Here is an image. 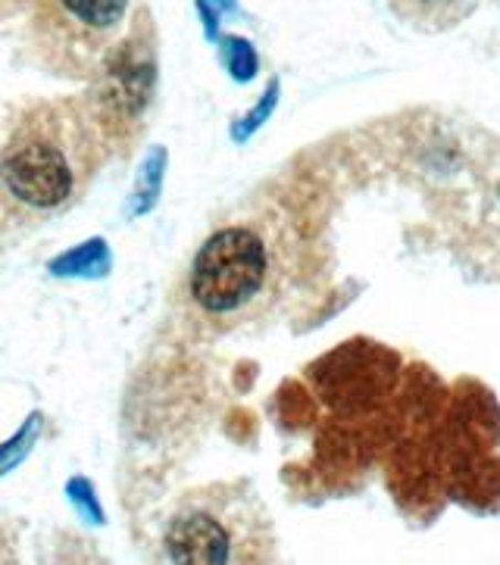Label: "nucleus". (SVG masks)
Instances as JSON below:
<instances>
[{
    "label": "nucleus",
    "mask_w": 500,
    "mask_h": 565,
    "mask_svg": "<svg viewBox=\"0 0 500 565\" xmlns=\"http://www.w3.org/2000/svg\"><path fill=\"white\" fill-rule=\"evenodd\" d=\"M63 17L88 35H110L126 19L129 0H56Z\"/></svg>",
    "instance_id": "5"
},
{
    "label": "nucleus",
    "mask_w": 500,
    "mask_h": 565,
    "mask_svg": "<svg viewBox=\"0 0 500 565\" xmlns=\"http://www.w3.org/2000/svg\"><path fill=\"white\" fill-rule=\"evenodd\" d=\"M382 3L389 7L391 17L426 35H442L457 29L479 7V0H382Z\"/></svg>",
    "instance_id": "4"
},
{
    "label": "nucleus",
    "mask_w": 500,
    "mask_h": 565,
    "mask_svg": "<svg viewBox=\"0 0 500 565\" xmlns=\"http://www.w3.org/2000/svg\"><path fill=\"white\" fill-rule=\"evenodd\" d=\"M228 44H232V56H228L232 73L238 75V78H247V75L254 73V66H257V56L247 47V41H228Z\"/></svg>",
    "instance_id": "8"
},
{
    "label": "nucleus",
    "mask_w": 500,
    "mask_h": 565,
    "mask_svg": "<svg viewBox=\"0 0 500 565\" xmlns=\"http://www.w3.org/2000/svg\"><path fill=\"white\" fill-rule=\"evenodd\" d=\"M100 126L70 107L19 119L0 150V201L19 216L44 220L73 206L100 163Z\"/></svg>",
    "instance_id": "1"
},
{
    "label": "nucleus",
    "mask_w": 500,
    "mask_h": 565,
    "mask_svg": "<svg viewBox=\"0 0 500 565\" xmlns=\"http://www.w3.org/2000/svg\"><path fill=\"white\" fill-rule=\"evenodd\" d=\"M107 266H110V254L104 250V241H88L66 256H60L51 269L54 275H104Z\"/></svg>",
    "instance_id": "6"
},
{
    "label": "nucleus",
    "mask_w": 500,
    "mask_h": 565,
    "mask_svg": "<svg viewBox=\"0 0 500 565\" xmlns=\"http://www.w3.org/2000/svg\"><path fill=\"white\" fill-rule=\"evenodd\" d=\"M285 244L266 220L228 222L201 244L188 269V303L213 329L257 319L281 291Z\"/></svg>",
    "instance_id": "2"
},
{
    "label": "nucleus",
    "mask_w": 500,
    "mask_h": 565,
    "mask_svg": "<svg viewBox=\"0 0 500 565\" xmlns=\"http://www.w3.org/2000/svg\"><path fill=\"white\" fill-rule=\"evenodd\" d=\"M169 563L232 565L276 559V537L257 493L244 484H210L185 493L163 529Z\"/></svg>",
    "instance_id": "3"
},
{
    "label": "nucleus",
    "mask_w": 500,
    "mask_h": 565,
    "mask_svg": "<svg viewBox=\"0 0 500 565\" xmlns=\"http://www.w3.org/2000/svg\"><path fill=\"white\" fill-rule=\"evenodd\" d=\"M35 435H38V422H35V428H32V425H25L10 447H0V472H7V469H13V466H17L19 459L25 456V450H29V444L35 440Z\"/></svg>",
    "instance_id": "7"
}]
</instances>
